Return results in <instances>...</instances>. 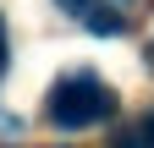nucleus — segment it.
Listing matches in <instances>:
<instances>
[{
    "instance_id": "nucleus-5",
    "label": "nucleus",
    "mask_w": 154,
    "mask_h": 148,
    "mask_svg": "<svg viewBox=\"0 0 154 148\" xmlns=\"http://www.w3.org/2000/svg\"><path fill=\"white\" fill-rule=\"evenodd\" d=\"M149 55H154V49H149Z\"/></svg>"
},
{
    "instance_id": "nucleus-4",
    "label": "nucleus",
    "mask_w": 154,
    "mask_h": 148,
    "mask_svg": "<svg viewBox=\"0 0 154 148\" xmlns=\"http://www.w3.org/2000/svg\"><path fill=\"white\" fill-rule=\"evenodd\" d=\"M6 61H11V49H6V22H0V77H6Z\"/></svg>"
},
{
    "instance_id": "nucleus-2",
    "label": "nucleus",
    "mask_w": 154,
    "mask_h": 148,
    "mask_svg": "<svg viewBox=\"0 0 154 148\" xmlns=\"http://www.w3.org/2000/svg\"><path fill=\"white\" fill-rule=\"evenodd\" d=\"M66 16H77L88 33H99V39H116V33L127 28V16H116V6L110 0H55Z\"/></svg>"
},
{
    "instance_id": "nucleus-3",
    "label": "nucleus",
    "mask_w": 154,
    "mask_h": 148,
    "mask_svg": "<svg viewBox=\"0 0 154 148\" xmlns=\"http://www.w3.org/2000/svg\"><path fill=\"white\" fill-rule=\"evenodd\" d=\"M121 148H154V115H143L138 126H132V132L121 137Z\"/></svg>"
},
{
    "instance_id": "nucleus-1",
    "label": "nucleus",
    "mask_w": 154,
    "mask_h": 148,
    "mask_svg": "<svg viewBox=\"0 0 154 148\" xmlns=\"http://www.w3.org/2000/svg\"><path fill=\"white\" fill-rule=\"evenodd\" d=\"M44 115H50V126H61V132H88V126H99V121L116 115V93L94 71H66V77L50 88Z\"/></svg>"
}]
</instances>
